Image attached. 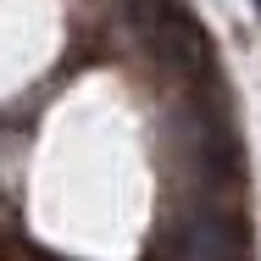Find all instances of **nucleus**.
Listing matches in <instances>:
<instances>
[{"label":"nucleus","mask_w":261,"mask_h":261,"mask_svg":"<svg viewBox=\"0 0 261 261\" xmlns=\"http://www.w3.org/2000/svg\"><path fill=\"white\" fill-rule=\"evenodd\" d=\"M134 6V22L145 34V45L156 50L161 67L184 72V78H211L217 67V50H211L206 28L178 6V0H128Z\"/></svg>","instance_id":"nucleus-1"},{"label":"nucleus","mask_w":261,"mask_h":261,"mask_svg":"<svg viewBox=\"0 0 261 261\" xmlns=\"http://www.w3.org/2000/svg\"><path fill=\"white\" fill-rule=\"evenodd\" d=\"M256 6H261V0H256Z\"/></svg>","instance_id":"nucleus-2"}]
</instances>
